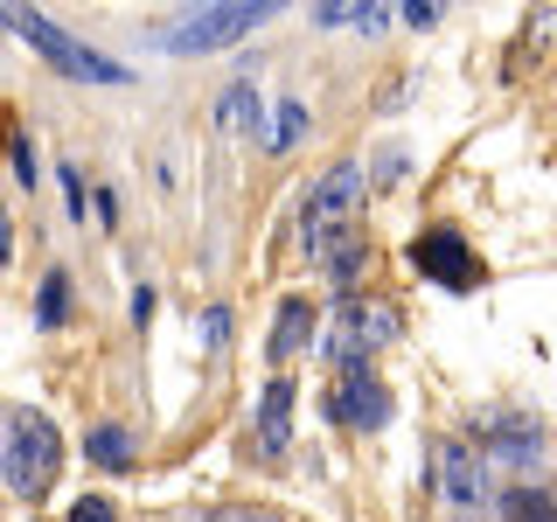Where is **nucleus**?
I'll use <instances>...</instances> for the list:
<instances>
[{
	"label": "nucleus",
	"mask_w": 557,
	"mask_h": 522,
	"mask_svg": "<svg viewBox=\"0 0 557 522\" xmlns=\"http://www.w3.org/2000/svg\"><path fill=\"white\" fill-rule=\"evenodd\" d=\"M356 216H362V167H356V161H335L321 182H313L307 216H300V237H307L313 272L335 278V286H356V272H362Z\"/></svg>",
	"instance_id": "nucleus-1"
},
{
	"label": "nucleus",
	"mask_w": 557,
	"mask_h": 522,
	"mask_svg": "<svg viewBox=\"0 0 557 522\" xmlns=\"http://www.w3.org/2000/svg\"><path fill=\"white\" fill-rule=\"evenodd\" d=\"M63 474V432H57V418L49 411H8V439H0V481L14 487L22 501H42L49 487H57Z\"/></svg>",
	"instance_id": "nucleus-2"
},
{
	"label": "nucleus",
	"mask_w": 557,
	"mask_h": 522,
	"mask_svg": "<svg viewBox=\"0 0 557 522\" xmlns=\"http://www.w3.org/2000/svg\"><path fill=\"white\" fill-rule=\"evenodd\" d=\"M0 28H14L22 42L42 57L57 77H70V84H133V70L119 63V57H104V49H91L84 35H70V28H57L49 14H35V8H0Z\"/></svg>",
	"instance_id": "nucleus-3"
},
{
	"label": "nucleus",
	"mask_w": 557,
	"mask_h": 522,
	"mask_svg": "<svg viewBox=\"0 0 557 522\" xmlns=\"http://www.w3.org/2000/svg\"><path fill=\"white\" fill-rule=\"evenodd\" d=\"M272 8L265 0H223V8H182L174 22L161 28V49L168 57H216V49L244 42L251 28H265Z\"/></svg>",
	"instance_id": "nucleus-4"
},
{
	"label": "nucleus",
	"mask_w": 557,
	"mask_h": 522,
	"mask_svg": "<svg viewBox=\"0 0 557 522\" xmlns=\"http://www.w3.org/2000/svg\"><path fill=\"white\" fill-rule=\"evenodd\" d=\"M397 335H405V313L391 300H342L327 313V327H321V348L342 362V370H370V356L391 348Z\"/></svg>",
	"instance_id": "nucleus-5"
},
{
	"label": "nucleus",
	"mask_w": 557,
	"mask_h": 522,
	"mask_svg": "<svg viewBox=\"0 0 557 522\" xmlns=\"http://www.w3.org/2000/svg\"><path fill=\"white\" fill-rule=\"evenodd\" d=\"M321 411L335 432H376V425H391V383L370 370H342V376H327Z\"/></svg>",
	"instance_id": "nucleus-6"
},
{
	"label": "nucleus",
	"mask_w": 557,
	"mask_h": 522,
	"mask_svg": "<svg viewBox=\"0 0 557 522\" xmlns=\"http://www.w3.org/2000/svg\"><path fill=\"white\" fill-rule=\"evenodd\" d=\"M411 265H418V278H432V286H446V293L481 286V251L460 231H425L411 244Z\"/></svg>",
	"instance_id": "nucleus-7"
},
{
	"label": "nucleus",
	"mask_w": 557,
	"mask_h": 522,
	"mask_svg": "<svg viewBox=\"0 0 557 522\" xmlns=\"http://www.w3.org/2000/svg\"><path fill=\"white\" fill-rule=\"evenodd\" d=\"M432 495L453 501V509H474V501L487 495V474H481V460H474V446H432Z\"/></svg>",
	"instance_id": "nucleus-8"
},
{
	"label": "nucleus",
	"mask_w": 557,
	"mask_h": 522,
	"mask_svg": "<svg viewBox=\"0 0 557 522\" xmlns=\"http://www.w3.org/2000/svg\"><path fill=\"white\" fill-rule=\"evenodd\" d=\"M313 341V307L300 300V293H286V300L272 307V327H265V356L272 362H293L300 348Z\"/></svg>",
	"instance_id": "nucleus-9"
},
{
	"label": "nucleus",
	"mask_w": 557,
	"mask_h": 522,
	"mask_svg": "<svg viewBox=\"0 0 557 522\" xmlns=\"http://www.w3.org/2000/svg\"><path fill=\"white\" fill-rule=\"evenodd\" d=\"M293 439V376H272L265 383V397H258V452H286Z\"/></svg>",
	"instance_id": "nucleus-10"
},
{
	"label": "nucleus",
	"mask_w": 557,
	"mask_h": 522,
	"mask_svg": "<svg viewBox=\"0 0 557 522\" xmlns=\"http://www.w3.org/2000/svg\"><path fill=\"white\" fill-rule=\"evenodd\" d=\"M84 452H91V467H112V474H126V467H133V432H126V425H91Z\"/></svg>",
	"instance_id": "nucleus-11"
},
{
	"label": "nucleus",
	"mask_w": 557,
	"mask_h": 522,
	"mask_svg": "<svg viewBox=\"0 0 557 522\" xmlns=\"http://www.w3.org/2000/svg\"><path fill=\"white\" fill-rule=\"evenodd\" d=\"M313 28H391V8H356V0H321Z\"/></svg>",
	"instance_id": "nucleus-12"
},
{
	"label": "nucleus",
	"mask_w": 557,
	"mask_h": 522,
	"mask_svg": "<svg viewBox=\"0 0 557 522\" xmlns=\"http://www.w3.org/2000/svg\"><path fill=\"white\" fill-rule=\"evenodd\" d=\"M216 126H223V133L258 126V84H231V91L216 98Z\"/></svg>",
	"instance_id": "nucleus-13"
},
{
	"label": "nucleus",
	"mask_w": 557,
	"mask_h": 522,
	"mask_svg": "<svg viewBox=\"0 0 557 522\" xmlns=\"http://www.w3.org/2000/svg\"><path fill=\"white\" fill-rule=\"evenodd\" d=\"M300 133H307V104H300V98H278V112H265V147L286 153Z\"/></svg>",
	"instance_id": "nucleus-14"
},
{
	"label": "nucleus",
	"mask_w": 557,
	"mask_h": 522,
	"mask_svg": "<svg viewBox=\"0 0 557 522\" xmlns=\"http://www.w3.org/2000/svg\"><path fill=\"white\" fill-rule=\"evenodd\" d=\"M70 321V272H49L35 286V327H63Z\"/></svg>",
	"instance_id": "nucleus-15"
},
{
	"label": "nucleus",
	"mask_w": 557,
	"mask_h": 522,
	"mask_svg": "<svg viewBox=\"0 0 557 522\" xmlns=\"http://www.w3.org/2000/svg\"><path fill=\"white\" fill-rule=\"evenodd\" d=\"M495 452H509V460H536V452H544V439H536V425L522 418V425H509V439H495Z\"/></svg>",
	"instance_id": "nucleus-16"
},
{
	"label": "nucleus",
	"mask_w": 557,
	"mask_h": 522,
	"mask_svg": "<svg viewBox=\"0 0 557 522\" xmlns=\"http://www.w3.org/2000/svg\"><path fill=\"white\" fill-rule=\"evenodd\" d=\"M8 153H14V174H22V188L42 182V167H35V147H28V133H22V126H8Z\"/></svg>",
	"instance_id": "nucleus-17"
},
{
	"label": "nucleus",
	"mask_w": 557,
	"mask_h": 522,
	"mask_svg": "<svg viewBox=\"0 0 557 522\" xmlns=\"http://www.w3.org/2000/svg\"><path fill=\"white\" fill-rule=\"evenodd\" d=\"M57 182H63V202H70V216H84V209H91V196H84V174H77V167H57Z\"/></svg>",
	"instance_id": "nucleus-18"
},
{
	"label": "nucleus",
	"mask_w": 557,
	"mask_h": 522,
	"mask_svg": "<svg viewBox=\"0 0 557 522\" xmlns=\"http://www.w3.org/2000/svg\"><path fill=\"white\" fill-rule=\"evenodd\" d=\"M63 522H112V501H104V495H84V501H70Z\"/></svg>",
	"instance_id": "nucleus-19"
},
{
	"label": "nucleus",
	"mask_w": 557,
	"mask_h": 522,
	"mask_svg": "<svg viewBox=\"0 0 557 522\" xmlns=\"http://www.w3.org/2000/svg\"><path fill=\"white\" fill-rule=\"evenodd\" d=\"M216 341H231V307H209L202 313V348H216Z\"/></svg>",
	"instance_id": "nucleus-20"
},
{
	"label": "nucleus",
	"mask_w": 557,
	"mask_h": 522,
	"mask_svg": "<svg viewBox=\"0 0 557 522\" xmlns=\"http://www.w3.org/2000/svg\"><path fill=\"white\" fill-rule=\"evenodd\" d=\"M91 209H98V223H104V231L119 223V196H112V188H104V196H91Z\"/></svg>",
	"instance_id": "nucleus-21"
},
{
	"label": "nucleus",
	"mask_w": 557,
	"mask_h": 522,
	"mask_svg": "<svg viewBox=\"0 0 557 522\" xmlns=\"http://www.w3.org/2000/svg\"><path fill=\"white\" fill-rule=\"evenodd\" d=\"M14 265V223H8V209H0V272Z\"/></svg>",
	"instance_id": "nucleus-22"
}]
</instances>
